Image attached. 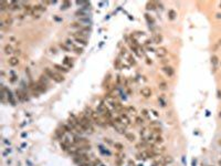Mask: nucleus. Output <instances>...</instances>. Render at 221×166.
<instances>
[{
    "label": "nucleus",
    "instance_id": "cd10ccee",
    "mask_svg": "<svg viewBox=\"0 0 221 166\" xmlns=\"http://www.w3.org/2000/svg\"><path fill=\"white\" fill-rule=\"evenodd\" d=\"M73 50H74V52H75L76 54H82V53H83V48H79V47H75Z\"/></svg>",
    "mask_w": 221,
    "mask_h": 166
},
{
    "label": "nucleus",
    "instance_id": "2eb2a0df",
    "mask_svg": "<svg viewBox=\"0 0 221 166\" xmlns=\"http://www.w3.org/2000/svg\"><path fill=\"white\" fill-rule=\"evenodd\" d=\"M153 41H154V43H160V42L163 41V37H161V34H156L153 38Z\"/></svg>",
    "mask_w": 221,
    "mask_h": 166
},
{
    "label": "nucleus",
    "instance_id": "a19ab883",
    "mask_svg": "<svg viewBox=\"0 0 221 166\" xmlns=\"http://www.w3.org/2000/svg\"><path fill=\"white\" fill-rule=\"evenodd\" d=\"M216 18H217V19H221V13H217V15H216Z\"/></svg>",
    "mask_w": 221,
    "mask_h": 166
},
{
    "label": "nucleus",
    "instance_id": "f03ea898",
    "mask_svg": "<svg viewBox=\"0 0 221 166\" xmlns=\"http://www.w3.org/2000/svg\"><path fill=\"white\" fill-rule=\"evenodd\" d=\"M45 86H47L45 84H43V83H41V82H38L34 84L33 90H34V91H38V92H45V90H47Z\"/></svg>",
    "mask_w": 221,
    "mask_h": 166
},
{
    "label": "nucleus",
    "instance_id": "dca6fc26",
    "mask_svg": "<svg viewBox=\"0 0 221 166\" xmlns=\"http://www.w3.org/2000/svg\"><path fill=\"white\" fill-rule=\"evenodd\" d=\"M125 137L127 138L129 142H134L135 141V135L133 133H125Z\"/></svg>",
    "mask_w": 221,
    "mask_h": 166
},
{
    "label": "nucleus",
    "instance_id": "58836bf2",
    "mask_svg": "<svg viewBox=\"0 0 221 166\" xmlns=\"http://www.w3.org/2000/svg\"><path fill=\"white\" fill-rule=\"evenodd\" d=\"M51 52L53 53V54H56V53H58V51H56V49H55L54 47H52L51 48Z\"/></svg>",
    "mask_w": 221,
    "mask_h": 166
},
{
    "label": "nucleus",
    "instance_id": "864d4df0",
    "mask_svg": "<svg viewBox=\"0 0 221 166\" xmlns=\"http://www.w3.org/2000/svg\"><path fill=\"white\" fill-rule=\"evenodd\" d=\"M220 117H221V113H220Z\"/></svg>",
    "mask_w": 221,
    "mask_h": 166
},
{
    "label": "nucleus",
    "instance_id": "e433bc0d",
    "mask_svg": "<svg viewBox=\"0 0 221 166\" xmlns=\"http://www.w3.org/2000/svg\"><path fill=\"white\" fill-rule=\"evenodd\" d=\"M89 2H86V1H76V5L77 6H85V5H87Z\"/></svg>",
    "mask_w": 221,
    "mask_h": 166
},
{
    "label": "nucleus",
    "instance_id": "bb28decb",
    "mask_svg": "<svg viewBox=\"0 0 221 166\" xmlns=\"http://www.w3.org/2000/svg\"><path fill=\"white\" fill-rule=\"evenodd\" d=\"M161 91H165V90L167 89V83L166 82H160L159 83V86H158Z\"/></svg>",
    "mask_w": 221,
    "mask_h": 166
},
{
    "label": "nucleus",
    "instance_id": "a211bd4d",
    "mask_svg": "<svg viewBox=\"0 0 221 166\" xmlns=\"http://www.w3.org/2000/svg\"><path fill=\"white\" fill-rule=\"evenodd\" d=\"M168 16H169V19L170 20H174L175 18H176L177 13H176V11H175V10H169V11H168Z\"/></svg>",
    "mask_w": 221,
    "mask_h": 166
},
{
    "label": "nucleus",
    "instance_id": "39448f33",
    "mask_svg": "<svg viewBox=\"0 0 221 166\" xmlns=\"http://www.w3.org/2000/svg\"><path fill=\"white\" fill-rule=\"evenodd\" d=\"M156 55H157L158 58H164L167 55V49L164 48V47H161V48H159L156 51Z\"/></svg>",
    "mask_w": 221,
    "mask_h": 166
},
{
    "label": "nucleus",
    "instance_id": "4468645a",
    "mask_svg": "<svg viewBox=\"0 0 221 166\" xmlns=\"http://www.w3.org/2000/svg\"><path fill=\"white\" fill-rule=\"evenodd\" d=\"M39 82H41V83H43V84H48V82H49V78L45 75V74H42L41 77H40V81Z\"/></svg>",
    "mask_w": 221,
    "mask_h": 166
},
{
    "label": "nucleus",
    "instance_id": "a18cd8bd",
    "mask_svg": "<svg viewBox=\"0 0 221 166\" xmlns=\"http://www.w3.org/2000/svg\"><path fill=\"white\" fill-rule=\"evenodd\" d=\"M168 62V60H166V59H164L163 61H161V63H167Z\"/></svg>",
    "mask_w": 221,
    "mask_h": 166
},
{
    "label": "nucleus",
    "instance_id": "a878e982",
    "mask_svg": "<svg viewBox=\"0 0 221 166\" xmlns=\"http://www.w3.org/2000/svg\"><path fill=\"white\" fill-rule=\"evenodd\" d=\"M145 18H146V20L148 21V23H149V24H150V23H151V24L154 23V19H153V18H151V17L149 16L148 13H145Z\"/></svg>",
    "mask_w": 221,
    "mask_h": 166
},
{
    "label": "nucleus",
    "instance_id": "b1692460",
    "mask_svg": "<svg viewBox=\"0 0 221 166\" xmlns=\"http://www.w3.org/2000/svg\"><path fill=\"white\" fill-rule=\"evenodd\" d=\"M65 44H66L67 47H71V48H72V49H74V48H75V45H74L73 41H72L71 39H67L66 41H65Z\"/></svg>",
    "mask_w": 221,
    "mask_h": 166
},
{
    "label": "nucleus",
    "instance_id": "4c0bfd02",
    "mask_svg": "<svg viewBox=\"0 0 221 166\" xmlns=\"http://www.w3.org/2000/svg\"><path fill=\"white\" fill-rule=\"evenodd\" d=\"M158 100H159V102H160V105L163 106V107H164V106H166V102L164 101V99H163V98H159V99H158Z\"/></svg>",
    "mask_w": 221,
    "mask_h": 166
},
{
    "label": "nucleus",
    "instance_id": "ea45409f",
    "mask_svg": "<svg viewBox=\"0 0 221 166\" xmlns=\"http://www.w3.org/2000/svg\"><path fill=\"white\" fill-rule=\"evenodd\" d=\"M121 54H122V55H125V54H126V49H125V48L122 49V51H121Z\"/></svg>",
    "mask_w": 221,
    "mask_h": 166
},
{
    "label": "nucleus",
    "instance_id": "c9c22d12",
    "mask_svg": "<svg viewBox=\"0 0 221 166\" xmlns=\"http://www.w3.org/2000/svg\"><path fill=\"white\" fill-rule=\"evenodd\" d=\"M141 114L144 115L145 117L149 118V115H148V111H147V110H143V111H141Z\"/></svg>",
    "mask_w": 221,
    "mask_h": 166
},
{
    "label": "nucleus",
    "instance_id": "473e14b6",
    "mask_svg": "<svg viewBox=\"0 0 221 166\" xmlns=\"http://www.w3.org/2000/svg\"><path fill=\"white\" fill-rule=\"evenodd\" d=\"M5 24H7V26H11V24H12V19H11V18H7V19L5 20Z\"/></svg>",
    "mask_w": 221,
    "mask_h": 166
},
{
    "label": "nucleus",
    "instance_id": "7ed1b4c3",
    "mask_svg": "<svg viewBox=\"0 0 221 166\" xmlns=\"http://www.w3.org/2000/svg\"><path fill=\"white\" fill-rule=\"evenodd\" d=\"M5 91H6L7 98H8V100H9V102L11 103L12 105H16V101H14V99H13V95H12V93H11V91L8 90L7 88H5Z\"/></svg>",
    "mask_w": 221,
    "mask_h": 166
},
{
    "label": "nucleus",
    "instance_id": "72a5a7b5",
    "mask_svg": "<svg viewBox=\"0 0 221 166\" xmlns=\"http://www.w3.org/2000/svg\"><path fill=\"white\" fill-rule=\"evenodd\" d=\"M99 151H101V152H102V153H104V154H107V155H111V152H108V151H105V150H104V147H102V146H101V145H99Z\"/></svg>",
    "mask_w": 221,
    "mask_h": 166
},
{
    "label": "nucleus",
    "instance_id": "c85d7f7f",
    "mask_svg": "<svg viewBox=\"0 0 221 166\" xmlns=\"http://www.w3.org/2000/svg\"><path fill=\"white\" fill-rule=\"evenodd\" d=\"M60 48L63 49L64 51H66V52L70 51V48H69V47H67V45L65 44V43H60Z\"/></svg>",
    "mask_w": 221,
    "mask_h": 166
},
{
    "label": "nucleus",
    "instance_id": "7c9ffc66",
    "mask_svg": "<svg viewBox=\"0 0 221 166\" xmlns=\"http://www.w3.org/2000/svg\"><path fill=\"white\" fill-rule=\"evenodd\" d=\"M136 123L138 125H144V118L143 117H136Z\"/></svg>",
    "mask_w": 221,
    "mask_h": 166
},
{
    "label": "nucleus",
    "instance_id": "f8f14e48",
    "mask_svg": "<svg viewBox=\"0 0 221 166\" xmlns=\"http://www.w3.org/2000/svg\"><path fill=\"white\" fill-rule=\"evenodd\" d=\"M53 73H54V72H53L51 69H49V68H45L44 69V74L49 78V79H53Z\"/></svg>",
    "mask_w": 221,
    "mask_h": 166
},
{
    "label": "nucleus",
    "instance_id": "37998d69",
    "mask_svg": "<svg viewBox=\"0 0 221 166\" xmlns=\"http://www.w3.org/2000/svg\"><path fill=\"white\" fill-rule=\"evenodd\" d=\"M146 62H147V64H151V63H153V61L149 60V59H147V61H146Z\"/></svg>",
    "mask_w": 221,
    "mask_h": 166
},
{
    "label": "nucleus",
    "instance_id": "2f4dec72",
    "mask_svg": "<svg viewBox=\"0 0 221 166\" xmlns=\"http://www.w3.org/2000/svg\"><path fill=\"white\" fill-rule=\"evenodd\" d=\"M70 6H71L70 1H64L63 5H62V9H66V8H69Z\"/></svg>",
    "mask_w": 221,
    "mask_h": 166
},
{
    "label": "nucleus",
    "instance_id": "4be33fe9",
    "mask_svg": "<svg viewBox=\"0 0 221 166\" xmlns=\"http://www.w3.org/2000/svg\"><path fill=\"white\" fill-rule=\"evenodd\" d=\"M79 22H83V23H87V24H90L91 23V19L89 18V17H86V18H80L79 19Z\"/></svg>",
    "mask_w": 221,
    "mask_h": 166
},
{
    "label": "nucleus",
    "instance_id": "1a4fd4ad",
    "mask_svg": "<svg viewBox=\"0 0 221 166\" xmlns=\"http://www.w3.org/2000/svg\"><path fill=\"white\" fill-rule=\"evenodd\" d=\"M53 67H54V69H56L58 72H64V73L69 72V69H66V68L63 67V65H60V64H54Z\"/></svg>",
    "mask_w": 221,
    "mask_h": 166
},
{
    "label": "nucleus",
    "instance_id": "412c9836",
    "mask_svg": "<svg viewBox=\"0 0 221 166\" xmlns=\"http://www.w3.org/2000/svg\"><path fill=\"white\" fill-rule=\"evenodd\" d=\"M114 67H115V69H121V67H122V61H121V59H116L115 62H114Z\"/></svg>",
    "mask_w": 221,
    "mask_h": 166
},
{
    "label": "nucleus",
    "instance_id": "393cba45",
    "mask_svg": "<svg viewBox=\"0 0 221 166\" xmlns=\"http://www.w3.org/2000/svg\"><path fill=\"white\" fill-rule=\"evenodd\" d=\"M147 10H154L156 9V7H155V2H147Z\"/></svg>",
    "mask_w": 221,
    "mask_h": 166
},
{
    "label": "nucleus",
    "instance_id": "ddd939ff",
    "mask_svg": "<svg viewBox=\"0 0 221 166\" xmlns=\"http://www.w3.org/2000/svg\"><path fill=\"white\" fill-rule=\"evenodd\" d=\"M72 59H70V58H64V60H63V63L66 65L67 68H72L73 67V63H72Z\"/></svg>",
    "mask_w": 221,
    "mask_h": 166
},
{
    "label": "nucleus",
    "instance_id": "9d476101",
    "mask_svg": "<svg viewBox=\"0 0 221 166\" xmlns=\"http://www.w3.org/2000/svg\"><path fill=\"white\" fill-rule=\"evenodd\" d=\"M8 62H9V64L11 65V67H16V65L19 64V59L16 58V57H12V58H10L9 60H8Z\"/></svg>",
    "mask_w": 221,
    "mask_h": 166
},
{
    "label": "nucleus",
    "instance_id": "423d86ee",
    "mask_svg": "<svg viewBox=\"0 0 221 166\" xmlns=\"http://www.w3.org/2000/svg\"><path fill=\"white\" fill-rule=\"evenodd\" d=\"M52 80H54L55 82H58V83H61V82H63L64 81V77L62 75V74L58 73V72H54V73H53V79H52Z\"/></svg>",
    "mask_w": 221,
    "mask_h": 166
},
{
    "label": "nucleus",
    "instance_id": "79ce46f5",
    "mask_svg": "<svg viewBox=\"0 0 221 166\" xmlns=\"http://www.w3.org/2000/svg\"><path fill=\"white\" fill-rule=\"evenodd\" d=\"M151 112H153V114H154L155 116H158V113H157L156 111H155V110H151Z\"/></svg>",
    "mask_w": 221,
    "mask_h": 166
},
{
    "label": "nucleus",
    "instance_id": "f704fd0d",
    "mask_svg": "<svg viewBox=\"0 0 221 166\" xmlns=\"http://www.w3.org/2000/svg\"><path fill=\"white\" fill-rule=\"evenodd\" d=\"M17 80H18V77H17V75H14V74H12V77H11V79H10V82L14 83Z\"/></svg>",
    "mask_w": 221,
    "mask_h": 166
},
{
    "label": "nucleus",
    "instance_id": "8fccbe9b",
    "mask_svg": "<svg viewBox=\"0 0 221 166\" xmlns=\"http://www.w3.org/2000/svg\"><path fill=\"white\" fill-rule=\"evenodd\" d=\"M218 98H221V93H220V91H218Z\"/></svg>",
    "mask_w": 221,
    "mask_h": 166
},
{
    "label": "nucleus",
    "instance_id": "f257e3e1",
    "mask_svg": "<svg viewBox=\"0 0 221 166\" xmlns=\"http://www.w3.org/2000/svg\"><path fill=\"white\" fill-rule=\"evenodd\" d=\"M112 125L114 126L116 131L121 133V134H125V130H126V126L123 124H119V123H112Z\"/></svg>",
    "mask_w": 221,
    "mask_h": 166
},
{
    "label": "nucleus",
    "instance_id": "aec40b11",
    "mask_svg": "<svg viewBox=\"0 0 221 166\" xmlns=\"http://www.w3.org/2000/svg\"><path fill=\"white\" fill-rule=\"evenodd\" d=\"M211 63H212V65L216 68V65L219 63V59H218V57L217 55H213V57H211Z\"/></svg>",
    "mask_w": 221,
    "mask_h": 166
},
{
    "label": "nucleus",
    "instance_id": "603ef678",
    "mask_svg": "<svg viewBox=\"0 0 221 166\" xmlns=\"http://www.w3.org/2000/svg\"><path fill=\"white\" fill-rule=\"evenodd\" d=\"M219 164H220V165H221V161H220V162H219Z\"/></svg>",
    "mask_w": 221,
    "mask_h": 166
},
{
    "label": "nucleus",
    "instance_id": "f3484780",
    "mask_svg": "<svg viewBox=\"0 0 221 166\" xmlns=\"http://www.w3.org/2000/svg\"><path fill=\"white\" fill-rule=\"evenodd\" d=\"M127 61H128V63L132 64V65H135V64H136L135 58L133 57V55H131V54H128V55H127Z\"/></svg>",
    "mask_w": 221,
    "mask_h": 166
},
{
    "label": "nucleus",
    "instance_id": "de8ad7c7",
    "mask_svg": "<svg viewBox=\"0 0 221 166\" xmlns=\"http://www.w3.org/2000/svg\"><path fill=\"white\" fill-rule=\"evenodd\" d=\"M21 136H22V137H26V136H27V133H22V134H21Z\"/></svg>",
    "mask_w": 221,
    "mask_h": 166
},
{
    "label": "nucleus",
    "instance_id": "6ab92c4d",
    "mask_svg": "<svg viewBox=\"0 0 221 166\" xmlns=\"http://www.w3.org/2000/svg\"><path fill=\"white\" fill-rule=\"evenodd\" d=\"M33 10L34 11H45V7L41 6V5H37L33 7Z\"/></svg>",
    "mask_w": 221,
    "mask_h": 166
},
{
    "label": "nucleus",
    "instance_id": "20e7f679",
    "mask_svg": "<svg viewBox=\"0 0 221 166\" xmlns=\"http://www.w3.org/2000/svg\"><path fill=\"white\" fill-rule=\"evenodd\" d=\"M141 94L144 98H150V95H151V90L149 89V88H143V89L141 90Z\"/></svg>",
    "mask_w": 221,
    "mask_h": 166
},
{
    "label": "nucleus",
    "instance_id": "09e8293b",
    "mask_svg": "<svg viewBox=\"0 0 221 166\" xmlns=\"http://www.w3.org/2000/svg\"><path fill=\"white\" fill-rule=\"evenodd\" d=\"M55 20H58V21H61V18H58V17H55Z\"/></svg>",
    "mask_w": 221,
    "mask_h": 166
},
{
    "label": "nucleus",
    "instance_id": "5fc2aeb1",
    "mask_svg": "<svg viewBox=\"0 0 221 166\" xmlns=\"http://www.w3.org/2000/svg\"><path fill=\"white\" fill-rule=\"evenodd\" d=\"M220 8H221V3H220Z\"/></svg>",
    "mask_w": 221,
    "mask_h": 166
},
{
    "label": "nucleus",
    "instance_id": "9b49d317",
    "mask_svg": "<svg viewBox=\"0 0 221 166\" xmlns=\"http://www.w3.org/2000/svg\"><path fill=\"white\" fill-rule=\"evenodd\" d=\"M3 50H5V53H6V54H12L13 53V48L10 44L5 45V49H3Z\"/></svg>",
    "mask_w": 221,
    "mask_h": 166
},
{
    "label": "nucleus",
    "instance_id": "c03bdc74",
    "mask_svg": "<svg viewBox=\"0 0 221 166\" xmlns=\"http://www.w3.org/2000/svg\"><path fill=\"white\" fill-rule=\"evenodd\" d=\"M3 142H5V143H6L7 145H10V142H9V141H7V140H5V141H3Z\"/></svg>",
    "mask_w": 221,
    "mask_h": 166
},
{
    "label": "nucleus",
    "instance_id": "49530a36",
    "mask_svg": "<svg viewBox=\"0 0 221 166\" xmlns=\"http://www.w3.org/2000/svg\"><path fill=\"white\" fill-rule=\"evenodd\" d=\"M150 40H147V41H146V42H145V44H149V43H150Z\"/></svg>",
    "mask_w": 221,
    "mask_h": 166
},
{
    "label": "nucleus",
    "instance_id": "5701e85b",
    "mask_svg": "<svg viewBox=\"0 0 221 166\" xmlns=\"http://www.w3.org/2000/svg\"><path fill=\"white\" fill-rule=\"evenodd\" d=\"M71 28H75V29H79V30H81L83 27H82V24H81L80 22H73V23H71Z\"/></svg>",
    "mask_w": 221,
    "mask_h": 166
},
{
    "label": "nucleus",
    "instance_id": "3c124183",
    "mask_svg": "<svg viewBox=\"0 0 221 166\" xmlns=\"http://www.w3.org/2000/svg\"><path fill=\"white\" fill-rule=\"evenodd\" d=\"M219 44H220V45H221V40H220V41H219Z\"/></svg>",
    "mask_w": 221,
    "mask_h": 166
},
{
    "label": "nucleus",
    "instance_id": "c756f323",
    "mask_svg": "<svg viewBox=\"0 0 221 166\" xmlns=\"http://www.w3.org/2000/svg\"><path fill=\"white\" fill-rule=\"evenodd\" d=\"M114 147H115V148H117L118 151H122L123 148H124L123 144H121V143H114Z\"/></svg>",
    "mask_w": 221,
    "mask_h": 166
},
{
    "label": "nucleus",
    "instance_id": "6e6552de",
    "mask_svg": "<svg viewBox=\"0 0 221 166\" xmlns=\"http://www.w3.org/2000/svg\"><path fill=\"white\" fill-rule=\"evenodd\" d=\"M73 38H74V40H75V41L79 42V43H81L82 45H86L87 44L86 39L81 38V37H77V35H75V34H73Z\"/></svg>",
    "mask_w": 221,
    "mask_h": 166
},
{
    "label": "nucleus",
    "instance_id": "0eeeda50",
    "mask_svg": "<svg viewBox=\"0 0 221 166\" xmlns=\"http://www.w3.org/2000/svg\"><path fill=\"white\" fill-rule=\"evenodd\" d=\"M163 71L167 74V75H168V77H173L174 73H175V71H174L173 68H171V67H168V65H167V67H164V68H163Z\"/></svg>",
    "mask_w": 221,
    "mask_h": 166
}]
</instances>
